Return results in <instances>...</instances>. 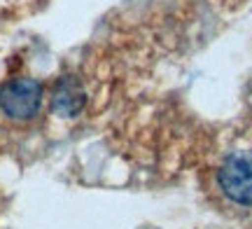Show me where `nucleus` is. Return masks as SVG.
I'll return each mask as SVG.
<instances>
[{"instance_id":"nucleus-1","label":"nucleus","mask_w":252,"mask_h":229,"mask_svg":"<svg viewBox=\"0 0 252 229\" xmlns=\"http://www.w3.org/2000/svg\"><path fill=\"white\" fill-rule=\"evenodd\" d=\"M215 180L226 201L252 208V147L229 150L217 164Z\"/></svg>"},{"instance_id":"nucleus-2","label":"nucleus","mask_w":252,"mask_h":229,"mask_svg":"<svg viewBox=\"0 0 252 229\" xmlns=\"http://www.w3.org/2000/svg\"><path fill=\"white\" fill-rule=\"evenodd\" d=\"M42 98H45V87L35 77H26V75L9 77L0 87V110L17 122L35 117L37 110L42 108Z\"/></svg>"},{"instance_id":"nucleus-3","label":"nucleus","mask_w":252,"mask_h":229,"mask_svg":"<svg viewBox=\"0 0 252 229\" xmlns=\"http://www.w3.org/2000/svg\"><path fill=\"white\" fill-rule=\"evenodd\" d=\"M49 103H52V112L59 115V117L72 119L82 115L84 105H87V89L77 75H63L54 82L52 87V96H49Z\"/></svg>"}]
</instances>
